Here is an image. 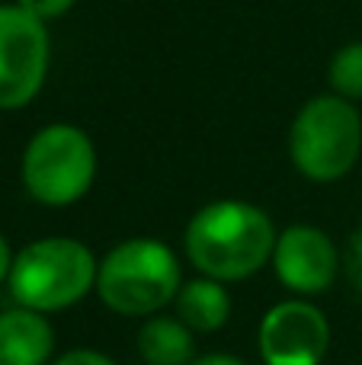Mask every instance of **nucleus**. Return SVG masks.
<instances>
[{"instance_id": "16", "label": "nucleus", "mask_w": 362, "mask_h": 365, "mask_svg": "<svg viewBox=\"0 0 362 365\" xmlns=\"http://www.w3.org/2000/svg\"><path fill=\"white\" fill-rule=\"evenodd\" d=\"M192 365H247L237 356H228V353H209V356H199Z\"/></svg>"}, {"instance_id": "6", "label": "nucleus", "mask_w": 362, "mask_h": 365, "mask_svg": "<svg viewBox=\"0 0 362 365\" xmlns=\"http://www.w3.org/2000/svg\"><path fill=\"white\" fill-rule=\"evenodd\" d=\"M51 38L19 4H0V109H23L48 77Z\"/></svg>"}, {"instance_id": "13", "label": "nucleus", "mask_w": 362, "mask_h": 365, "mask_svg": "<svg viewBox=\"0 0 362 365\" xmlns=\"http://www.w3.org/2000/svg\"><path fill=\"white\" fill-rule=\"evenodd\" d=\"M19 6H23L26 13H32L36 19H42V23H48V19H58L64 16V13L71 10V6L77 4V0H16Z\"/></svg>"}, {"instance_id": "3", "label": "nucleus", "mask_w": 362, "mask_h": 365, "mask_svg": "<svg viewBox=\"0 0 362 365\" xmlns=\"http://www.w3.org/2000/svg\"><path fill=\"white\" fill-rule=\"evenodd\" d=\"M100 259L87 244L74 237H42L26 244L13 257L10 292L19 308L55 314L77 304L90 289H96Z\"/></svg>"}, {"instance_id": "10", "label": "nucleus", "mask_w": 362, "mask_h": 365, "mask_svg": "<svg viewBox=\"0 0 362 365\" xmlns=\"http://www.w3.org/2000/svg\"><path fill=\"white\" fill-rule=\"evenodd\" d=\"M173 308H177V317L192 334H215L231 317V295L224 289V282L202 276L180 285Z\"/></svg>"}, {"instance_id": "12", "label": "nucleus", "mask_w": 362, "mask_h": 365, "mask_svg": "<svg viewBox=\"0 0 362 365\" xmlns=\"http://www.w3.org/2000/svg\"><path fill=\"white\" fill-rule=\"evenodd\" d=\"M331 90L343 100H362V42H350L331 58L327 68Z\"/></svg>"}, {"instance_id": "2", "label": "nucleus", "mask_w": 362, "mask_h": 365, "mask_svg": "<svg viewBox=\"0 0 362 365\" xmlns=\"http://www.w3.org/2000/svg\"><path fill=\"white\" fill-rule=\"evenodd\" d=\"M183 276L180 259L164 240L128 237L100 259L96 295L122 317H154L173 304Z\"/></svg>"}, {"instance_id": "4", "label": "nucleus", "mask_w": 362, "mask_h": 365, "mask_svg": "<svg viewBox=\"0 0 362 365\" xmlns=\"http://www.w3.org/2000/svg\"><path fill=\"white\" fill-rule=\"evenodd\" d=\"M362 154V115L350 100L324 93L308 100L289 128V158L301 177L333 182L356 167Z\"/></svg>"}, {"instance_id": "15", "label": "nucleus", "mask_w": 362, "mask_h": 365, "mask_svg": "<svg viewBox=\"0 0 362 365\" xmlns=\"http://www.w3.org/2000/svg\"><path fill=\"white\" fill-rule=\"evenodd\" d=\"M350 279L356 282V289H362V227H356L350 244Z\"/></svg>"}, {"instance_id": "9", "label": "nucleus", "mask_w": 362, "mask_h": 365, "mask_svg": "<svg viewBox=\"0 0 362 365\" xmlns=\"http://www.w3.org/2000/svg\"><path fill=\"white\" fill-rule=\"evenodd\" d=\"M55 349L48 317L29 308L0 314V365H45Z\"/></svg>"}, {"instance_id": "11", "label": "nucleus", "mask_w": 362, "mask_h": 365, "mask_svg": "<svg viewBox=\"0 0 362 365\" xmlns=\"http://www.w3.org/2000/svg\"><path fill=\"white\" fill-rule=\"evenodd\" d=\"M138 356L148 365H192L196 362L192 330L180 317H148L145 327L138 330Z\"/></svg>"}, {"instance_id": "1", "label": "nucleus", "mask_w": 362, "mask_h": 365, "mask_svg": "<svg viewBox=\"0 0 362 365\" xmlns=\"http://www.w3.org/2000/svg\"><path fill=\"white\" fill-rule=\"evenodd\" d=\"M273 218L254 202L218 199L190 218L183 234L186 257L202 276L218 282H241L273 259Z\"/></svg>"}, {"instance_id": "14", "label": "nucleus", "mask_w": 362, "mask_h": 365, "mask_svg": "<svg viewBox=\"0 0 362 365\" xmlns=\"http://www.w3.org/2000/svg\"><path fill=\"white\" fill-rule=\"evenodd\" d=\"M51 365H115V362L106 353H96V349H71V353H64Z\"/></svg>"}, {"instance_id": "5", "label": "nucleus", "mask_w": 362, "mask_h": 365, "mask_svg": "<svg viewBox=\"0 0 362 365\" xmlns=\"http://www.w3.org/2000/svg\"><path fill=\"white\" fill-rule=\"evenodd\" d=\"M96 180V148L83 128L51 122L23 151V186L38 205L64 208L90 192Z\"/></svg>"}, {"instance_id": "17", "label": "nucleus", "mask_w": 362, "mask_h": 365, "mask_svg": "<svg viewBox=\"0 0 362 365\" xmlns=\"http://www.w3.org/2000/svg\"><path fill=\"white\" fill-rule=\"evenodd\" d=\"M10 269H13V253H10V244L4 240V234H0V282L10 279Z\"/></svg>"}, {"instance_id": "8", "label": "nucleus", "mask_w": 362, "mask_h": 365, "mask_svg": "<svg viewBox=\"0 0 362 365\" xmlns=\"http://www.w3.org/2000/svg\"><path fill=\"white\" fill-rule=\"evenodd\" d=\"M273 269L289 292L308 298L321 295L333 285L340 269V253L331 234L314 225H292L276 237L273 247Z\"/></svg>"}, {"instance_id": "7", "label": "nucleus", "mask_w": 362, "mask_h": 365, "mask_svg": "<svg viewBox=\"0 0 362 365\" xmlns=\"http://www.w3.org/2000/svg\"><path fill=\"white\" fill-rule=\"evenodd\" d=\"M257 349L267 365H321L331 349V324L311 302L289 298L263 314Z\"/></svg>"}]
</instances>
